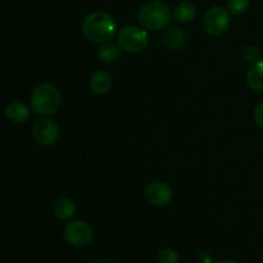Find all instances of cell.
Listing matches in <instances>:
<instances>
[{
  "instance_id": "obj_12",
  "label": "cell",
  "mask_w": 263,
  "mask_h": 263,
  "mask_svg": "<svg viewBox=\"0 0 263 263\" xmlns=\"http://www.w3.org/2000/svg\"><path fill=\"white\" fill-rule=\"evenodd\" d=\"M5 117L13 123H23L30 118V109L21 102H12L5 108Z\"/></svg>"
},
{
  "instance_id": "obj_8",
  "label": "cell",
  "mask_w": 263,
  "mask_h": 263,
  "mask_svg": "<svg viewBox=\"0 0 263 263\" xmlns=\"http://www.w3.org/2000/svg\"><path fill=\"white\" fill-rule=\"evenodd\" d=\"M32 135L39 144L49 146L58 141L59 136H61V130L54 121L49 120V118H41V120L36 121L33 125Z\"/></svg>"
},
{
  "instance_id": "obj_2",
  "label": "cell",
  "mask_w": 263,
  "mask_h": 263,
  "mask_svg": "<svg viewBox=\"0 0 263 263\" xmlns=\"http://www.w3.org/2000/svg\"><path fill=\"white\" fill-rule=\"evenodd\" d=\"M30 104L36 115L48 117L58 112L61 108V91L51 84L37 85L30 95Z\"/></svg>"
},
{
  "instance_id": "obj_10",
  "label": "cell",
  "mask_w": 263,
  "mask_h": 263,
  "mask_svg": "<svg viewBox=\"0 0 263 263\" xmlns=\"http://www.w3.org/2000/svg\"><path fill=\"white\" fill-rule=\"evenodd\" d=\"M187 35L182 28L177 27V26H171L164 31L163 43L170 50L177 51L181 50L185 45H186Z\"/></svg>"
},
{
  "instance_id": "obj_15",
  "label": "cell",
  "mask_w": 263,
  "mask_h": 263,
  "mask_svg": "<svg viewBox=\"0 0 263 263\" xmlns=\"http://www.w3.org/2000/svg\"><path fill=\"white\" fill-rule=\"evenodd\" d=\"M120 54L121 48L118 46V44L112 43V41L102 44L99 50H98V57L104 63H113V62H116L120 58Z\"/></svg>"
},
{
  "instance_id": "obj_16",
  "label": "cell",
  "mask_w": 263,
  "mask_h": 263,
  "mask_svg": "<svg viewBox=\"0 0 263 263\" xmlns=\"http://www.w3.org/2000/svg\"><path fill=\"white\" fill-rule=\"evenodd\" d=\"M249 5H251L249 0H229L228 10L230 14L241 15L249 9Z\"/></svg>"
},
{
  "instance_id": "obj_9",
  "label": "cell",
  "mask_w": 263,
  "mask_h": 263,
  "mask_svg": "<svg viewBox=\"0 0 263 263\" xmlns=\"http://www.w3.org/2000/svg\"><path fill=\"white\" fill-rule=\"evenodd\" d=\"M90 89L94 94L97 95H105L110 91L113 86V77L109 72L103 71H95L90 77Z\"/></svg>"
},
{
  "instance_id": "obj_20",
  "label": "cell",
  "mask_w": 263,
  "mask_h": 263,
  "mask_svg": "<svg viewBox=\"0 0 263 263\" xmlns=\"http://www.w3.org/2000/svg\"><path fill=\"white\" fill-rule=\"evenodd\" d=\"M94 263H112V262L107 261V259H98V261H95Z\"/></svg>"
},
{
  "instance_id": "obj_17",
  "label": "cell",
  "mask_w": 263,
  "mask_h": 263,
  "mask_svg": "<svg viewBox=\"0 0 263 263\" xmlns=\"http://www.w3.org/2000/svg\"><path fill=\"white\" fill-rule=\"evenodd\" d=\"M179 254L172 248H163L158 252L157 261L158 263H179Z\"/></svg>"
},
{
  "instance_id": "obj_1",
  "label": "cell",
  "mask_w": 263,
  "mask_h": 263,
  "mask_svg": "<svg viewBox=\"0 0 263 263\" xmlns=\"http://www.w3.org/2000/svg\"><path fill=\"white\" fill-rule=\"evenodd\" d=\"M82 32L89 41L102 45L115 37L117 33V23L109 13L97 10L84 18Z\"/></svg>"
},
{
  "instance_id": "obj_11",
  "label": "cell",
  "mask_w": 263,
  "mask_h": 263,
  "mask_svg": "<svg viewBox=\"0 0 263 263\" xmlns=\"http://www.w3.org/2000/svg\"><path fill=\"white\" fill-rule=\"evenodd\" d=\"M53 210L58 220L68 222V221H71L72 218L74 217V215H76L77 207L71 198L63 197L55 200V203H54L53 205Z\"/></svg>"
},
{
  "instance_id": "obj_21",
  "label": "cell",
  "mask_w": 263,
  "mask_h": 263,
  "mask_svg": "<svg viewBox=\"0 0 263 263\" xmlns=\"http://www.w3.org/2000/svg\"><path fill=\"white\" fill-rule=\"evenodd\" d=\"M216 263H236L234 261H220V262H216Z\"/></svg>"
},
{
  "instance_id": "obj_3",
  "label": "cell",
  "mask_w": 263,
  "mask_h": 263,
  "mask_svg": "<svg viewBox=\"0 0 263 263\" xmlns=\"http://www.w3.org/2000/svg\"><path fill=\"white\" fill-rule=\"evenodd\" d=\"M172 12L168 5L159 0L148 2L139 9L138 21L140 26L149 31H161L171 23Z\"/></svg>"
},
{
  "instance_id": "obj_18",
  "label": "cell",
  "mask_w": 263,
  "mask_h": 263,
  "mask_svg": "<svg viewBox=\"0 0 263 263\" xmlns=\"http://www.w3.org/2000/svg\"><path fill=\"white\" fill-rule=\"evenodd\" d=\"M259 49L257 48L256 45H246L243 49H241V58L247 62H257L259 59Z\"/></svg>"
},
{
  "instance_id": "obj_14",
  "label": "cell",
  "mask_w": 263,
  "mask_h": 263,
  "mask_svg": "<svg viewBox=\"0 0 263 263\" xmlns=\"http://www.w3.org/2000/svg\"><path fill=\"white\" fill-rule=\"evenodd\" d=\"M197 15V7L190 2H181L174 9V20L180 23H189Z\"/></svg>"
},
{
  "instance_id": "obj_13",
  "label": "cell",
  "mask_w": 263,
  "mask_h": 263,
  "mask_svg": "<svg viewBox=\"0 0 263 263\" xmlns=\"http://www.w3.org/2000/svg\"><path fill=\"white\" fill-rule=\"evenodd\" d=\"M246 80L252 90L263 92V59H258L252 64V67L247 72Z\"/></svg>"
},
{
  "instance_id": "obj_4",
  "label": "cell",
  "mask_w": 263,
  "mask_h": 263,
  "mask_svg": "<svg viewBox=\"0 0 263 263\" xmlns=\"http://www.w3.org/2000/svg\"><path fill=\"white\" fill-rule=\"evenodd\" d=\"M117 44L126 53H140L149 45V35L141 26L127 25L117 32Z\"/></svg>"
},
{
  "instance_id": "obj_6",
  "label": "cell",
  "mask_w": 263,
  "mask_h": 263,
  "mask_svg": "<svg viewBox=\"0 0 263 263\" xmlns=\"http://www.w3.org/2000/svg\"><path fill=\"white\" fill-rule=\"evenodd\" d=\"M230 12L221 5L211 7L203 17V28L211 36H221L230 26Z\"/></svg>"
},
{
  "instance_id": "obj_5",
  "label": "cell",
  "mask_w": 263,
  "mask_h": 263,
  "mask_svg": "<svg viewBox=\"0 0 263 263\" xmlns=\"http://www.w3.org/2000/svg\"><path fill=\"white\" fill-rule=\"evenodd\" d=\"M64 240L76 248H85L94 240V230L87 222L81 220L68 221L63 229Z\"/></svg>"
},
{
  "instance_id": "obj_7",
  "label": "cell",
  "mask_w": 263,
  "mask_h": 263,
  "mask_svg": "<svg viewBox=\"0 0 263 263\" xmlns=\"http://www.w3.org/2000/svg\"><path fill=\"white\" fill-rule=\"evenodd\" d=\"M144 198L154 207H166L174 198V190L167 182L152 181L144 189Z\"/></svg>"
},
{
  "instance_id": "obj_19",
  "label": "cell",
  "mask_w": 263,
  "mask_h": 263,
  "mask_svg": "<svg viewBox=\"0 0 263 263\" xmlns=\"http://www.w3.org/2000/svg\"><path fill=\"white\" fill-rule=\"evenodd\" d=\"M253 117H254V122L257 123V126H258L261 130H263V102H259L258 104L256 105Z\"/></svg>"
}]
</instances>
